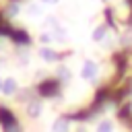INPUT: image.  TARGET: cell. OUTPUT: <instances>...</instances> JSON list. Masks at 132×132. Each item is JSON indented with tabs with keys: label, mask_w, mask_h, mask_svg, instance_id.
Masks as SVG:
<instances>
[{
	"label": "cell",
	"mask_w": 132,
	"mask_h": 132,
	"mask_svg": "<svg viewBox=\"0 0 132 132\" xmlns=\"http://www.w3.org/2000/svg\"><path fill=\"white\" fill-rule=\"evenodd\" d=\"M39 41L50 43V41H52V33H41V35H39Z\"/></svg>",
	"instance_id": "11"
},
{
	"label": "cell",
	"mask_w": 132,
	"mask_h": 132,
	"mask_svg": "<svg viewBox=\"0 0 132 132\" xmlns=\"http://www.w3.org/2000/svg\"><path fill=\"white\" fill-rule=\"evenodd\" d=\"M8 14H10V16H16V14H19V4H16V2H12V4H10Z\"/></svg>",
	"instance_id": "10"
},
{
	"label": "cell",
	"mask_w": 132,
	"mask_h": 132,
	"mask_svg": "<svg viewBox=\"0 0 132 132\" xmlns=\"http://www.w3.org/2000/svg\"><path fill=\"white\" fill-rule=\"evenodd\" d=\"M97 74H99V66H97V62L87 60V62L82 64V68H80V76H82V80L93 82V80L97 78Z\"/></svg>",
	"instance_id": "1"
},
{
	"label": "cell",
	"mask_w": 132,
	"mask_h": 132,
	"mask_svg": "<svg viewBox=\"0 0 132 132\" xmlns=\"http://www.w3.org/2000/svg\"><path fill=\"white\" fill-rule=\"evenodd\" d=\"M68 130H70V124L66 120H62V118L52 124V132H68Z\"/></svg>",
	"instance_id": "4"
},
{
	"label": "cell",
	"mask_w": 132,
	"mask_h": 132,
	"mask_svg": "<svg viewBox=\"0 0 132 132\" xmlns=\"http://www.w3.org/2000/svg\"><path fill=\"white\" fill-rule=\"evenodd\" d=\"M0 91H2V78H0Z\"/></svg>",
	"instance_id": "13"
},
{
	"label": "cell",
	"mask_w": 132,
	"mask_h": 132,
	"mask_svg": "<svg viewBox=\"0 0 132 132\" xmlns=\"http://www.w3.org/2000/svg\"><path fill=\"white\" fill-rule=\"evenodd\" d=\"M97 132H113V122L111 120H103L97 126Z\"/></svg>",
	"instance_id": "7"
},
{
	"label": "cell",
	"mask_w": 132,
	"mask_h": 132,
	"mask_svg": "<svg viewBox=\"0 0 132 132\" xmlns=\"http://www.w3.org/2000/svg\"><path fill=\"white\" fill-rule=\"evenodd\" d=\"M58 74L62 76V80H68V78H70V72H68L66 66H60V68H58Z\"/></svg>",
	"instance_id": "9"
},
{
	"label": "cell",
	"mask_w": 132,
	"mask_h": 132,
	"mask_svg": "<svg viewBox=\"0 0 132 132\" xmlns=\"http://www.w3.org/2000/svg\"><path fill=\"white\" fill-rule=\"evenodd\" d=\"M39 2H43V4H56L58 0H39Z\"/></svg>",
	"instance_id": "12"
},
{
	"label": "cell",
	"mask_w": 132,
	"mask_h": 132,
	"mask_svg": "<svg viewBox=\"0 0 132 132\" xmlns=\"http://www.w3.org/2000/svg\"><path fill=\"white\" fill-rule=\"evenodd\" d=\"M41 111H43L41 101H29V105H27V113H29L31 118H39Z\"/></svg>",
	"instance_id": "3"
},
{
	"label": "cell",
	"mask_w": 132,
	"mask_h": 132,
	"mask_svg": "<svg viewBox=\"0 0 132 132\" xmlns=\"http://www.w3.org/2000/svg\"><path fill=\"white\" fill-rule=\"evenodd\" d=\"M105 33H107V29L101 25V27H97V29L93 31V39H95V41H101V39L105 37Z\"/></svg>",
	"instance_id": "8"
},
{
	"label": "cell",
	"mask_w": 132,
	"mask_h": 132,
	"mask_svg": "<svg viewBox=\"0 0 132 132\" xmlns=\"http://www.w3.org/2000/svg\"><path fill=\"white\" fill-rule=\"evenodd\" d=\"M39 56H41L45 62H54V60L58 58V56H56V54H54L50 47H41V50H39Z\"/></svg>",
	"instance_id": "6"
},
{
	"label": "cell",
	"mask_w": 132,
	"mask_h": 132,
	"mask_svg": "<svg viewBox=\"0 0 132 132\" xmlns=\"http://www.w3.org/2000/svg\"><path fill=\"white\" fill-rule=\"evenodd\" d=\"M16 89H19L16 78L8 76V78H4V80H2V93H4V95H14V93H16Z\"/></svg>",
	"instance_id": "2"
},
{
	"label": "cell",
	"mask_w": 132,
	"mask_h": 132,
	"mask_svg": "<svg viewBox=\"0 0 132 132\" xmlns=\"http://www.w3.org/2000/svg\"><path fill=\"white\" fill-rule=\"evenodd\" d=\"M41 12H43V10H41V6H39V4H29V6H27V14H29L31 19L41 16Z\"/></svg>",
	"instance_id": "5"
}]
</instances>
